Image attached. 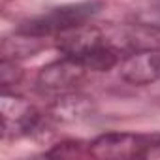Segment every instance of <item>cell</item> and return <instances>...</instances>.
<instances>
[{"instance_id": "obj_1", "label": "cell", "mask_w": 160, "mask_h": 160, "mask_svg": "<svg viewBox=\"0 0 160 160\" xmlns=\"http://www.w3.org/2000/svg\"><path fill=\"white\" fill-rule=\"evenodd\" d=\"M100 10H102V2H96V0L66 4V6L51 10L45 15H40V17L21 23L17 30L38 36V38H45L49 34H58V32L68 30L77 25H85L89 19H92L96 13H100Z\"/></svg>"}, {"instance_id": "obj_2", "label": "cell", "mask_w": 160, "mask_h": 160, "mask_svg": "<svg viewBox=\"0 0 160 160\" xmlns=\"http://www.w3.org/2000/svg\"><path fill=\"white\" fill-rule=\"evenodd\" d=\"M87 72L89 70L85 68V64L81 60L64 57V58L55 60L40 70L38 79H36V87L42 94L62 96V94L73 92L75 87L83 81Z\"/></svg>"}, {"instance_id": "obj_3", "label": "cell", "mask_w": 160, "mask_h": 160, "mask_svg": "<svg viewBox=\"0 0 160 160\" xmlns=\"http://www.w3.org/2000/svg\"><path fill=\"white\" fill-rule=\"evenodd\" d=\"M149 138L130 132H108L98 136L89 145V154L100 160H126L143 158Z\"/></svg>"}, {"instance_id": "obj_4", "label": "cell", "mask_w": 160, "mask_h": 160, "mask_svg": "<svg viewBox=\"0 0 160 160\" xmlns=\"http://www.w3.org/2000/svg\"><path fill=\"white\" fill-rule=\"evenodd\" d=\"M119 53L134 55L139 51L160 49V25L154 23H132L122 25L106 42Z\"/></svg>"}, {"instance_id": "obj_5", "label": "cell", "mask_w": 160, "mask_h": 160, "mask_svg": "<svg viewBox=\"0 0 160 160\" xmlns=\"http://www.w3.org/2000/svg\"><path fill=\"white\" fill-rule=\"evenodd\" d=\"M2 121H4V130L6 134H23L30 136L42 130L43 119L42 115L21 96L10 94L8 91L2 92Z\"/></svg>"}, {"instance_id": "obj_6", "label": "cell", "mask_w": 160, "mask_h": 160, "mask_svg": "<svg viewBox=\"0 0 160 160\" xmlns=\"http://www.w3.org/2000/svg\"><path fill=\"white\" fill-rule=\"evenodd\" d=\"M106 43V36L100 28L91 25H77L57 34V47L64 57L83 60L94 49Z\"/></svg>"}, {"instance_id": "obj_7", "label": "cell", "mask_w": 160, "mask_h": 160, "mask_svg": "<svg viewBox=\"0 0 160 160\" xmlns=\"http://www.w3.org/2000/svg\"><path fill=\"white\" fill-rule=\"evenodd\" d=\"M121 77L130 85H151L160 81V49L128 55L121 64Z\"/></svg>"}, {"instance_id": "obj_8", "label": "cell", "mask_w": 160, "mask_h": 160, "mask_svg": "<svg viewBox=\"0 0 160 160\" xmlns=\"http://www.w3.org/2000/svg\"><path fill=\"white\" fill-rule=\"evenodd\" d=\"M92 113V102L85 96H79L75 92H68L57 96L51 115L62 122H79L89 119Z\"/></svg>"}, {"instance_id": "obj_9", "label": "cell", "mask_w": 160, "mask_h": 160, "mask_svg": "<svg viewBox=\"0 0 160 160\" xmlns=\"http://www.w3.org/2000/svg\"><path fill=\"white\" fill-rule=\"evenodd\" d=\"M42 45H43L42 38L17 30L15 36L4 40V43H2V58L17 60V58L32 57V55H36L42 49Z\"/></svg>"}, {"instance_id": "obj_10", "label": "cell", "mask_w": 160, "mask_h": 160, "mask_svg": "<svg viewBox=\"0 0 160 160\" xmlns=\"http://www.w3.org/2000/svg\"><path fill=\"white\" fill-rule=\"evenodd\" d=\"M119 55H121V53H119L117 49H113L111 45L104 43V45H100L98 49H94L91 55H87L81 62H83L85 68L91 70V72H108V70H111L113 66H117Z\"/></svg>"}, {"instance_id": "obj_11", "label": "cell", "mask_w": 160, "mask_h": 160, "mask_svg": "<svg viewBox=\"0 0 160 160\" xmlns=\"http://www.w3.org/2000/svg\"><path fill=\"white\" fill-rule=\"evenodd\" d=\"M23 77V70L17 66L15 60L12 58H2L0 62V85L4 91H8L10 87H15Z\"/></svg>"}, {"instance_id": "obj_12", "label": "cell", "mask_w": 160, "mask_h": 160, "mask_svg": "<svg viewBox=\"0 0 160 160\" xmlns=\"http://www.w3.org/2000/svg\"><path fill=\"white\" fill-rule=\"evenodd\" d=\"M79 154H81V145L79 143H60L47 152V156H58V158H73Z\"/></svg>"}, {"instance_id": "obj_13", "label": "cell", "mask_w": 160, "mask_h": 160, "mask_svg": "<svg viewBox=\"0 0 160 160\" xmlns=\"http://www.w3.org/2000/svg\"><path fill=\"white\" fill-rule=\"evenodd\" d=\"M143 158H160V138H149Z\"/></svg>"}]
</instances>
